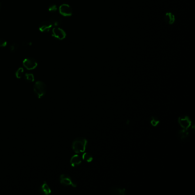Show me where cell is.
<instances>
[{
	"label": "cell",
	"mask_w": 195,
	"mask_h": 195,
	"mask_svg": "<svg viewBox=\"0 0 195 195\" xmlns=\"http://www.w3.org/2000/svg\"><path fill=\"white\" fill-rule=\"evenodd\" d=\"M88 141L85 138L78 137L72 142V149L77 154L85 152L87 148Z\"/></svg>",
	"instance_id": "6da1fadb"
},
{
	"label": "cell",
	"mask_w": 195,
	"mask_h": 195,
	"mask_svg": "<svg viewBox=\"0 0 195 195\" xmlns=\"http://www.w3.org/2000/svg\"><path fill=\"white\" fill-rule=\"evenodd\" d=\"M47 88L46 84L41 81L36 82L33 87V91L38 98L44 96L46 93Z\"/></svg>",
	"instance_id": "7a4b0ae2"
},
{
	"label": "cell",
	"mask_w": 195,
	"mask_h": 195,
	"mask_svg": "<svg viewBox=\"0 0 195 195\" xmlns=\"http://www.w3.org/2000/svg\"><path fill=\"white\" fill-rule=\"evenodd\" d=\"M60 183L64 186H72V187L76 188L77 184L75 183L71 177L66 174H62L60 175Z\"/></svg>",
	"instance_id": "3957f363"
},
{
	"label": "cell",
	"mask_w": 195,
	"mask_h": 195,
	"mask_svg": "<svg viewBox=\"0 0 195 195\" xmlns=\"http://www.w3.org/2000/svg\"><path fill=\"white\" fill-rule=\"evenodd\" d=\"M178 122L180 126L185 129H189L192 125V121L187 116L180 117Z\"/></svg>",
	"instance_id": "277c9868"
},
{
	"label": "cell",
	"mask_w": 195,
	"mask_h": 195,
	"mask_svg": "<svg viewBox=\"0 0 195 195\" xmlns=\"http://www.w3.org/2000/svg\"><path fill=\"white\" fill-rule=\"evenodd\" d=\"M37 61L31 57L27 58L23 61L24 66L28 70L34 69L37 66Z\"/></svg>",
	"instance_id": "5b68a950"
},
{
	"label": "cell",
	"mask_w": 195,
	"mask_h": 195,
	"mask_svg": "<svg viewBox=\"0 0 195 195\" xmlns=\"http://www.w3.org/2000/svg\"><path fill=\"white\" fill-rule=\"evenodd\" d=\"M52 36L59 40H63L66 37V33L60 27H54L52 30Z\"/></svg>",
	"instance_id": "8992f818"
},
{
	"label": "cell",
	"mask_w": 195,
	"mask_h": 195,
	"mask_svg": "<svg viewBox=\"0 0 195 195\" xmlns=\"http://www.w3.org/2000/svg\"><path fill=\"white\" fill-rule=\"evenodd\" d=\"M60 14L64 16H70L72 14V9L68 4H62L59 8Z\"/></svg>",
	"instance_id": "52a82bcc"
},
{
	"label": "cell",
	"mask_w": 195,
	"mask_h": 195,
	"mask_svg": "<svg viewBox=\"0 0 195 195\" xmlns=\"http://www.w3.org/2000/svg\"><path fill=\"white\" fill-rule=\"evenodd\" d=\"M52 24L50 21H43L39 25V30L41 32H48L52 27Z\"/></svg>",
	"instance_id": "ba28073f"
},
{
	"label": "cell",
	"mask_w": 195,
	"mask_h": 195,
	"mask_svg": "<svg viewBox=\"0 0 195 195\" xmlns=\"http://www.w3.org/2000/svg\"><path fill=\"white\" fill-rule=\"evenodd\" d=\"M40 192L41 195H49L52 193V190L46 181H44L41 185L40 188Z\"/></svg>",
	"instance_id": "9c48e42d"
},
{
	"label": "cell",
	"mask_w": 195,
	"mask_h": 195,
	"mask_svg": "<svg viewBox=\"0 0 195 195\" xmlns=\"http://www.w3.org/2000/svg\"><path fill=\"white\" fill-rule=\"evenodd\" d=\"M110 193L112 195H125L126 194V190L123 188L113 187L110 190Z\"/></svg>",
	"instance_id": "30bf717a"
},
{
	"label": "cell",
	"mask_w": 195,
	"mask_h": 195,
	"mask_svg": "<svg viewBox=\"0 0 195 195\" xmlns=\"http://www.w3.org/2000/svg\"><path fill=\"white\" fill-rule=\"evenodd\" d=\"M82 161V157L77 154L74 155L72 157H71V160H70L71 165L73 167L79 165L80 164H81Z\"/></svg>",
	"instance_id": "8fae6325"
},
{
	"label": "cell",
	"mask_w": 195,
	"mask_h": 195,
	"mask_svg": "<svg viewBox=\"0 0 195 195\" xmlns=\"http://www.w3.org/2000/svg\"><path fill=\"white\" fill-rule=\"evenodd\" d=\"M177 135L178 137L181 141H185L188 139L190 136V132L188 129H183V130H180Z\"/></svg>",
	"instance_id": "7c38bea8"
},
{
	"label": "cell",
	"mask_w": 195,
	"mask_h": 195,
	"mask_svg": "<svg viewBox=\"0 0 195 195\" xmlns=\"http://www.w3.org/2000/svg\"><path fill=\"white\" fill-rule=\"evenodd\" d=\"M164 20L165 22L169 24H172L175 21V17L172 13L169 12L165 14L164 16Z\"/></svg>",
	"instance_id": "4fadbf2b"
},
{
	"label": "cell",
	"mask_w": 195,
	"mask_h": 195,
	"mask_svg": "<svg viewBox=\"0 0 195 195\" xmlns=\"http://www.w3.org/2000/svg\"><path fill=\"white\" fill-rule=\"evenodd\" d=\"M50 22L54 26H58L61 23V18L57 15H53L51 17Z\"/></svg>",
	"instance_id": "5bb4252c"
},
{
	"label": "cell",
	"mask_w": 195,
	"mask_h": 195,
	"mask_svg": "<svg viewBox=\"0 0 195 195\" xmlns=\"http://www.w3.org/2000/svg\"><path fill=\"white\" fill-rule=\"evenodd\" d=\"M82 158L84 160L86 161L87 162L91 163L92 161L93 156L91 154H90L89 153H84L82 156Z\"/></svg>",
	"instance_id": "9a60e30c"
},
{
	"label": "cell",
	"mask_w": 195,
	"mask_h": 195,
	"mask_svg": "<svg viewBox=\"0 0 195 195\" xmlns=\"http://www.w3.org/2000/svg\"><path fill=\"white\" fill-rule=\"evenodd\" d=\"M25 78L29 82H32L34 81V76L32 73H26L25 75Z\"/></svg>",
	"instance_id": "2e32d148"
},
{
	"label": "cell",
	"mask_w": 195,
	"mask_h": 195,
	"mask_svg": "<svg viewBox=\"0 0 195 195\" xmlns=\"http://www.w3.org/2000/svg\"><path fill=\"white\" fill-rule=\"evenodd\" d=\"M24 70L22 68H20L17 69V71L16 72V76L17 78H21L22 77V76L24 75Z\"/></svg>",
	"instance_id": "e0dca14e"
},
{
	"label": "cell",
	"mask_w": 195,
	"mask_h": 195,
	"mask_svg": "<svg viewBox=\"0 0 195 195\" xmlns=\"http://www.w3.org/2000/svg\"><path fill=\"white\" fill-rule=\"evenodd\" d=\"M160 123V121L156 117H152L151 119V124L153 126H157Z\"/></svg>",
	"instance_id": "ac0fdd59"
},
{
	"label": "cell",
	"mask_w": 195,
	"mask_h": 195,
	"mask_svg": "<svg viewBox=\"0 0 195 195\" xmlns=\"http://www.w3.org/2000/svg\"><path fill=\"white\" fill-rule=\"evenodd\" d=\"M48 10L51 12H55L57 11V6L54 4L50 5L48 7Z\"/></svg>",
	"instance_id": "d6986e66"
},
{
	"label": "cell",
	"mask_w": 195,
	"mask_h": 195,
	"mask_svg": "<svg viewBox=\"0 0 195 195\" xmlns=\"http://www.w3.org/2000/svg\"><path fill=\"white\" fill-rule=\"evenodd\" d=\"M18 48V46L17 45V43H13L9 47V49L11 50V52H16Z\"/></svg>",
	"instance_id": "ffe728a7"
},
{
	"label": "cell",
	"mask_w": 195,
	"mask_h": 195,
	"mask_svg": "<svg viewBox=\"0 0 195 195\" xmlns=\"http://www.w3.org/2000/svg\"><path fill=\"white\" fill-rule=\"evenodd\" d=\"M7 41H5V40L3 39H0V47L4 48L7 45Z\"/></svg>",
	"instance_id": "44dd1931"
},
{
	"label": "cell",
	"mask_w": 195,
	"mask_h": 195,
	"mask_svg": "<svg viewBox=\"0 0 195 195\" xmlns=\"http://www.w3.org/2000/svg\"><path fill=\"white\" fill-rule=\"evenodd\" d=\"M1 4H0V9H1Z\"/></svg>",
	"instance_id": "7402d4cb"
}]
</instances>
